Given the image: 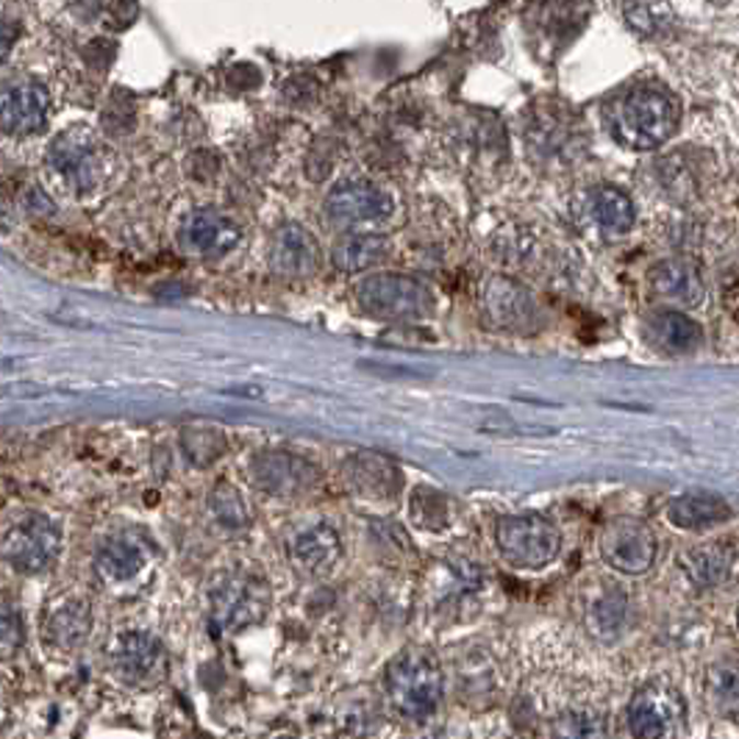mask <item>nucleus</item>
Segmentation results:
<instances>
[{
  "mask_svg": "<svg viewBox=\"0 0 739 739\" xmlns=\"http://www.w3.org/2000/svg\"><path fill=\"white\" fill-rule=\"evenodd\" d=\"M679 101L662 87H632L603 106L609 137L637 154L662 148L679 128Z\"/></svg>",
  "mask_w": 739,
  "mask_h": 739,
  "instance_id": "f257e3e1",
  "label": "nucleus"
},
{
  "mask_svg": "<svg viewBox=\"0 0 739 739\" xmlns=\"http://www.w3.org/2000/svg\"><path fill=\"white\" fill-rule=\"evenodd\" d=\"M442 668L429 648H406L387 670V692L395 712L406 720H429L442 704Z\"/></svg>",
  "mask_w": 739,
  "mask_h": 739,
  "instance_id": "f03ea898",
  "label": "nucleus"
},
{
  "mask_svg": "<svg viewBox=\"0 0 739 739\" xmlns=\"http://www.w3.org/2000/svg\"><path fill=\"white\" fill-rule=\"evenodd\" d=\"M356 304L364 315L376 320L412 322L434 311V295L414 275L373 273L356 286Z\"/></svg>",
  "mask_w": 739,
  "mask_h": 739,
  "instance_id": "7ed1b4c3",
  "label": "nucleus"
},
{
  "mask_svg": "<svg viewBox=\"0 0 739 739\" xmlns=\"http://www.w3.org/2000/svg\"><path fill=\"white\" fill-rule=\"evenodd\" d=\"M496 543L509 565L543 570L559 556L561 534L543 514H507L496 523Z\"/></svg>",
  "mask_w": 739,
  "mask_h": 739,
  "instance_id": "20e7f679",
  "label": "nucleus"
},
{
  "mask_svg": "<svg viewBox=\"0 0 739 739\" xmlns=\"http://www.w3.org/2000/svg\"><path fill=\"white\" fill-rule=\"evenodd\" d=\"M481 317L492 331L503 334H528L537 328L539 306L525 284L512 275H489L478 295Z\"/></svg>",
  "mask_w": 739,
  "mask_h": 739,
  "instance_id": "39448f33",
  "label": "nucleus"
},
{
  "mask_svg": "<svg viewBox=\"0 0 739 739\" xmlns=\"http://www.w3.org/2000/svg\"><path fill=\"white\" fill-rule=\"evenodd\" d=\"M9 567L25 576H36L56 565L61 554V531L45 514H25L12 525L0 545Z\"/></svg>",
  "mask_w": 739,
  "mask_h": 739,
  "instance_id": "423d86ee",
  "label": "nucleus"
},
{
  "mask_svg": "<svg viewBox=\"0 0 739 739\" xmlns=\"http://www.w3.org/2000/svg\"><path fill=\"white\" fill-rule=\"evenodd\" d=\"M270 590L259 576L248 572H226L212 587V621L223 632L257 626L268 614Z\"/></svg>",
  "mask_w": 739,
  "mask_h": 739,
  "instance_id": "0eeeda50",
  "label": "nucleus"
},
{
  "mask_svg": "<svg viewBox=\"0 0 739 739\" xmlns=\"http://www.w3.org/2000/svg\"><path fill=\"white\" fill-rule=\"evenodd\" d=\"M50 168L78 192H90L106 179L109 156L98 137L87 128H70L50 143Z\"/></svg>",
  "mask_w": 739,
  "mask_h": 739,
  "instance_id": "6e6552de",
  "label": "nucleus"
},
{
  "mask_svg": "<svg viewBox=\"0 0 739 739\" xmlns=\"http://www.w3.org/2000/svg\"><path fill=\"white\" fill-rule=\"evenodd\" d=\"M659 543L648 523L637 518H614L601 531V556L623 576H643L653 567Z\"/></svg>",
  "mask_w": 739,
  "mask_h": 739,
  "instance_id": "1a4fd4ad",
  "label": "nucleus"
},
{
  "mask_svg": "<svg viewBox=\"0 0 739 739\" xmlns=\"http://www.w3.org/2000/svg\"><path fill=\"white\" fill-rule=\"evenodd\" d=\"M326 215L340 228L373 226L393 215V197L373 181L348 179L328 192Z\"/></svg>",
  "mask_w": 739,
  "mask_h": 739,
  "instance_id": "9d476101",
  "label": "nucleus"
},
{
  "mask_svg": "<svg viewBox=\"0 0 739 739\" xmlns=\"http://www.w3.org/2000/svg\"><path fill=\"white\" fill-rule=\"evenodd\" d=\"M681 723H684V704L675 690L650 684L634 692L628 704V731L634 739H675Z\"/></svg>",
  "mask_w": 739,
  "mask_h": 739,
  "instance_id": "9b49d317",
  "label": "nucleus"
},
{
  "mask_svg": "<svg viewBox=\"0 0 739 739\" xmlns=\"http://www.w3.org/2000/svg\"><path fill=\"white\" fill-rule=\"evenodd\" d=\"M50 95L39 81H14L0 92V132L9 137H34L45 128Z\"/></svg>",
  "mask_w": 739,
  "mask_h": 739,
  "instance_id": "f8f14e48",
  "label": "nucleus"
},
{
  "mask_svg": "<svg viewBox=\"0 0 739 739\" xmlns=\"http://www.w3.org/2000/svg\"><path fill=\"white\" fill-rule=\"evenodd\" d=\"M253 481L270 492V496L293 498L311 492L320 481V473L311 462L300 459L295 454H284V451H268L259 454L253 462Z\"/></svg>",
  "mask_w": 739,
  "mask_h": 739,
  "instance_id": "ddd939ff",
  "label": "nucleus"
},
{
  "mask_svg": "<svg viewBox=\"0 0 739 739\" xmlns=\"http://www.w3.org/2000/svg\"><path fill=\"white\" fill-rule=\"evenodd\" d=\"M270 264L284 278H309L322 264L320 242L300 223H284L270 245Z\"/></svg>",
  "mask_w": 739,
  "mask_h": 739,
  "instance_id": "4468645a",
  "label": "nucleus"
},
{
  "mask_svg": "<svg viewBox=\"0 0 739 739\" xmlns=\"http://www.w3.org/2000/svg\"><path fill=\"white\" fill-rule=\"evenodd\" d=\"M242 242V228L220 212H192L181 226V245L203 259H223Z\"/></svg>",
  "mask_w": 739,
  "mask_h": 739,
  "instance_id": "2eb2a0df",
  "label": "nucleus"
},
{
  "mask_svg": "<svg viewBox=\"0 0 739 739\" xmlns=\"http://www.w3.org/2000/svg\"><path fill=\"white\" fill-rule=\"evenodd\" d=\"M648 286L656 298L668 306H697L706 295V284L701 270L686 259H664L653 264L648 273Z\"/></svg>",
  "mask_w": 739,
  "mask_h": 739,
  "instance_id": "dca6fc26",
  "label": "nucleus"
},
{
  "mask_svg": "<svg viewBox=\"0 0 739 739\" xmlns=\"http://www.w3.org/2000/svg\"><path fill=\"white\" fill-rule=\"evenodd\" d=\"M114 670L126 681H148L164 664V648L148 632H126L112 650Z\"/></svg>",
  "mask_w": 739,
  "mask_h": 739,
  "instance_id": "f3484780",
  "label": "nucleus"
},
{
  "mask_svg": "<svg viewBox=\"0 0 739 739\" xmlns=\"http://www.w3.org/2000/svg\"><path fill=\"white\" fill-rule=\"evenodd\" d=\"M737 567V548L726 539H712L681 554V570L695 587H720Z\"/></svg>",
  "mask_w": 739,
  "mask_h": 739,
  "instance_id": "a211bd4d",
  "label": "nucleus"
},
{
  "mask_svg": "<svg viewBox=\"0 0 739 739\" xmlns=\"http://www.w3.org/2000/svg\"><path fill=\"white\" fill-rule=\"evenodd\" d=\"M645 337L653 342L659 351L686 356L704 345V331L692 317L679 309H659L645 320Z\"/></svg>",
  "mask_w": 739,
  "mask_h": 739,
  "instance_id": "6ab92c4d",
  "label": "nucleus"
},
{
  "mask_svg": "<svg viewBox=\"0 0 739 739\" xmlns=\"http://www.w3.org/2000/svg\"><path fill=\"white\" fill-rule=\"evenodd\" d=\"M148 565V548L134 534H117L109 537L106 543L98 548L95 567L103 579L112 584H126V581L137 579L139 572Z\"/></svg>",
  "mask_w": 739,
  "mask_h": 739,
  "instance_id": "aec40b11",
  "label": "nucleus"
},
{
  "mask_svg": "<svg viewBox=\"0 0 739 739\" xmlns=\"http://www.w3.org/2000/svg\"><path fill=\"white\" fill-rule=\"evenodd\" d=\"M348 484L364 498H395L400 492V473L389 459L378 454H356L345 465Z\"/></svg>",
  "mask_w": 739,
  "mask_h": 739,
  "instance_id": "412c9836",
  "label": "nucleus"
},
{
  "mask_svg": "<svg viewBox=\"0 0 739 739\" xmlns=\"http://www.w3.org/2000/svg\"><path fill=\"white\" fill-rule=\"evenodd\" d=\"M289 550H293V559L298 561V567H304L306 572H328L340 561L342 539L334 525L317 523L298 531Z\"/></svg>",
  "mask_w": 739,
  "mask_h": 739,
  "instance_id": "4be33fe9",
  "label": "nucleus"
},
{
  "mask_svg": "<svg viewBox=\"0 0 739 739\" xmlns=\"http://www.w3.org/2000/svg\"><path fill=\"white\" fill-rule=\"evenodd\" d=\"M587 212H590L592 223L606 234H628L637 220V209L634 201L617 186H592L587 192Z\"/></svg>",
  "mask_w": 739,
  "mask_h": 739,
  "instance_id": "5701e85b",
  "label": "nucleus"
},
{
  "mask_svg": "<svg viewBox=\"0 0 739 739\" xmlns=\"http://www.w3.org/2000/svg\"><path fill=\"white\" fill-rule=\"evenodd\" d=\"M731 518V509L726 501L712 496H681L668 503V520L675 528L684 531H706L723 525Z\"/></svg>",
  "mask_w": 739,
  "mask_h": 739,
  "instance_id": "b1692460",
  "label": "nucleus"
},
{
  "mask_svg": "<svg viewBox=\"0 0 739 739\" xmlns=\"http://www.w3.org/2000/svg\"><path fill=\"white\" fill-rule=\"evenodd\" d=\"M393 245L387 237H378V234H353V237L342 239L334 248L331 259H334V268L342 273H362V270L376 268L384 259L389 257Z\"/></svg>",
  "mask_w": 739,
  "mask_h": 739,
  "instance_id": "393cba45",
  "label": "nucleus"
},
{
  "mask_svg": "<svg viewBox=\"0 0 739 739\" xmlns=\"http://www.w3.org/2000/svg\"><path fill=\"white\" fill-rule=\"evenodd\" d=\"M92 632V612L84 601H70L54 612L48 623V634L54 645L65 650H76Z\"/></svg>",
  "mask_w": 739,
  "mask_h": 739,
  "instance_id": "a878e982",
  "label": "nucleus"
},
{
  "mask_svg": "<svg viewBox=\"0 0 739 739\" xmlns=\"http://www.w3.org/2000/svg\"><path fill=\"white\" fill-rule=\"evenodd\" d=\"M706 695L723 720L739 726V662H720L706 675Z\"/></svg>",
  "mask_w": 739,
  "mask_h": 739,
  "instance_id": "bb28decb",
  "label": "nucleus"
},
{
  "mask_svg": "<svg viewBox=\"0 0 739 739\" xmlns=\"http://www.w3.org/2000/svg\"><path fill=\"white\" fill-rule=\"evenodd\" d=\"M628 603L621 592H603L587 606V626L598 639H614L626 628Z\"/></svg>",
  "mask_w": 739,
  "mask_h": 739,
  "instance_id": "cd10ccee",
  "label": "nucleus"
},
{
  "mask_svg": "<svg viewBox=\"0 0 739 739\" xmlns=\"http://www.w3.org/2000/svg\"><path fill=\"white\" fill-rule=\"evenodd\" d=\"M550 739H609V726L595 709H570L550 723Z\"/></svg>",
  "mask_w": 739,
  "mask_h": 739,
  "instance_id": "c85d7f7f",
  "label": "nucleus"
},
{
  "mask_svg": "<svg viewBox=\"0 0 739 739\" xmlns=\"http://www.w3.org/2000/svg\"><path fill=\"white\" fill-rule=\"evenodd\" d=\"M212 512H215V518L223 525H231V528H239V525L248 523L245 501L239 498L237 489L228 487V484H217V489L212 492Z\"/></svg>",
  "mask_w": 739,
  "mask_h": 739,
  "instance_id": "c756f323",
  "label": "nucleus"
},
{
  "mask_svg": "<svg viewBox=\"0 0 739 739\" xmlns=\"http://www.w3.org/2000/svg\"><path fill=\"white\" fill-rule=\"evenodd\" d=\"M18 36H20L18 18H12L7 9H0V65H3V61L9 59V54L14 50Z\"/></svg>",
  "mask_w": 739,
  "mask_h": 739,
  "instance_id": "7c9ffc66",
  "label": "nucleus"
},
{
  "mask_svg": "<svg viewBox=\"0 0 739 739\" xmlns=\"http://www.w3.org/2000/svg\"><path fill=\"white\" fill-rule=\"evenodd\" d=\"M20 634V614L14 612V606L9 603H0V643H9Z\"/></svg>",
  "mask_w": 739,
  "mask_h": 739,
  "instance_id": "2f4dec72",
  "label": "nucleus"
},
{
  "mask_svg": "<svg viewBox=\"0 0 739 739\" xmlns=\"http://www.w3.org/2000/svg\"><path fill=\"white\" fill-rule=\"evenodd\" d=\"M737 628H739V606H737Z\"/></svg>",
  "mask_w": 739,
  "mask_h": 739,
  "instance_id": "473e14b6",
  "label": "nucleus"
}]
</instances>
